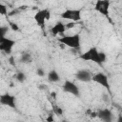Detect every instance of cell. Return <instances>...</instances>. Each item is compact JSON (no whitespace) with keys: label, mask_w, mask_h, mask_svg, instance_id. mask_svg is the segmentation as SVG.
<instances>
[{"label":"cell","mask_w":122,"mask_h":122,"mask_svg":"<svg viewBox=\"0 0 122 122\" xmlns=\"http://www.w3.org/2000/svg\"><path fill=\"white\" fill-rule=\"evenodd\" d=\"M80 58L85 61H92L97 64H102L106 61V54L104 52L98 51L97 48L92 47L89 49L86 52L82 53L80 55Z\"/></svg>","instance_id":"6da1fadb"},{"label":"cell","mask_w":122,"mask_h":122,"mask_svg":"<svg viewBox=\"0 0 122 122\" xmlns=\"http://www.w3.org/2000/svg\"><path fill=\"white\" fill-rule=\"evenodd\" d=\"M59 42L65 46H68L71 49H79L80 48V35L79 34H73V35H68L63 36L58 39Z\"/></svg>","instance_id":"7a4b0ae2"},{"label":"cell","mask_w":122,"mask_h":122,"mask_svg":"<svg viewBox=\"0 0 122 122\" xmlns=\"http://www.w3.org/2000/svg\"><path fill=\"white\" fill-rule=\"evenodd\" d=\"M50 16H51V12L49 10H38L35 15H34V20L35 22L37 23V25L41 28H44L45 27V22L46 20H49L50 19Z\"/></svg>","instance_id":"3957f363"},{"label":"cell","mask_w":122,"mask_h":122,"mask_svg":"<svg viewBox=\"0 0 122 122\" xmlns=\"http://www.w3.org/2000/svg\"><path fill=\"white\" fill-rule=\"evenodd\" d=\"M61 17L63 19H67V20H71L72 22H77L81 19V11L80 10H66L64 12H62Z\"/></svg>","instance_id":"277c9868"},{"label":"cell","mask_w":122,"mask_h":122,"mask_svg":"<svg viewBox=\"0 0 122 122\" xmlns=\"http://www.w3.org/2000/svg\"><path fill=\"white\" fill-rule=\"evenodd\" d=\"M15 45V41L7 37H1L0 38V50L6 53H10Z\"/></svg>","instance_id":"5b68a950"},{"label":"cell","mask_w":122,"mask_h":122,"mask_svg":"<svg viewBox=\"0 0 122 122\" xmlns=\"http://www.w3.org/2000/svg\"><path fill=\"white\" fill-rule=\"evenodd\" d=\"M63 90H64V92L71 93L74 96L78 97L80 95V92H79L78 87L71 81H65V83L63 85Z\"/></svg>","instance_id":"8992f818"},{"label":"cell","mask_w":122,"mask_h":122,"mask_svg":"<svg viewBox=\"0 0 122 122\" xmlns=\"http://www.w3.org/2000/svg\"><path fill=\"white\" fill-rule=\"evenodd\" d=\"M0 102L2 105L8 106L10 108H15L16 107V99L15 96L9 94V93H5L2 94L0 97Z\"/></svg>","instance_id":"52a82bcc"},{"label":"cell","mask_w":122,"mask_h":122,"mask_svg":"<svg viewBox=\"0 0 122 122\" xmlns=\"http://www.w3.org/2000/svg\"><path fill=\"white\" fill-rule=\"evenodd\" d=\"M92 80L98 84H100L101 86H103L104 88H106L107 90H110V84H109V80L108 77L105 73L103 72H98L95 75L92 76Z\"/></svg>","instance_id":"ba28073f"},{"label":"cell","mask_w":122,"mask_h":122,"mask_svg":"<svg viewBox=\"0 0 122 122\" xmlns=\"http://www.w3.org/2000/svg\"><path fill=\"white\" fill-rule=\"evenodd\" d=\"M109 5H110V2L109 1H97L96 4H95V10L102 13L103 15L105 16H108L109 14Z\"/></svg>","instance_id":"9c48e42d"},{"label":"cell","mask_w":122,"mask_h":122,"mask_svg":"<svg viewBox=\"0 0 122 122\" xmlns=\"http://www.w3.org/2000/svg\"><path fill=\"white\" fill-rule=\"evenodd\" d=\"M97 117L103 122H112V112L109 109H101L97 112Z\"/></svg>","instance_id":"30bf717a"},{"label":"cell","mask_w":122,"mask_h":122,"mask_svg":"<svg viewBox=\"0 0 122 122\" xmlns=\"http://www.w3.org/2000/svg\"><path fill=\"white\" fill-rule=\"evenodd\" d=\"M75 76H76V79L81 82H90L91 80H92V73L87 70H79L76 72Z\"/></svg>","instance_id":"8fae6325"},{"label":"cell","mask_w":122,"mask_h":122,"mask_svg":"<svg viewBox=\"0 0 122 122\" xmlns=\"http://www.w3.org/2000/svg\"><path fill=\"white\" fill-rule=\"evenodd\" d=\"M66 30V25H64L63 23L61 22H57L51 29V31L53 35H57V34H62L64 33Z\"/></svg>","instance_id":"7c38bea8"},{"label":"cell","mask_w":122,"mask_h":122,"mask_svg":"<svg viewBox=\"0 0 122 122\" xmlns=\"http://www.w3.org/2000/svg\"><path fill=\"white\" fill-rule=\"evenodd\" d=\"M48 80L51 83H55V82H58L60 80V76L58 74V72L54 70H51L49 73H48Z\"/></svg>","instance_id":"4fadbf2b"},{"label":"cell","mask_w":122,"mask_h":122,"mask_svg":"<svg viewBox=\"0 0 122 122\" xmlns=\"http://www.w3.org/2000/svg\"><path fill=\"white\" fill-rule=\"evenodd\" d=\"M32 60L31 58V55L28 52H23L22 55H21V58H20V61L22 63H25V64H28V63H30Z\"/></svg>","instance_id":"5bb4252c"},{"label":"cell","mask_w":122,"mask_h":122,"mask_svg":"<svg viewBox=\"0 0 122 122\" xmlns=\"http://www.w3.org/2000/svg\"><path fill=\"white\" fill-rule=\"evenodd\" d=\"M15 78H16V80H17L18 82H20V83H23V82H25V81H26V79H27V76H26V74H25L24 72H22V71H19V72H17V73H16V75H15Z\"/></svg>","instance_id":"9a60e30c"},{"label":"cell","mask_w":122,"mask_h":122,"mask_svg":"<svg viewBox=\"0 0 122 122\" xmlns=\"http://www.w3.org/2000/svg\"><path fill=\"white\" fill-rule=\"evenodd\" d=\"M52 111H53L54 114H56V115H62L63 114V110L56 105L52 106Z\"/></svg>","instance_id":"2e32d148"},{"label":"cell","mask_w":122,"mask_h":122,"mask_svg":"<svg viewBox=\"0 0 122 122\" xmlns=\"http://www.w3.org/2000/svg\"><path fill=\"white\" fill-rule=\"evenodd\" d=\"M8 30H9V28H8V27H6V26H3V27H1V28H0L1 37H5V34H6V32L8 31Z\"/></svg>","instance_id":"e0dca14e"},{"label":"cell","mask_w":122,"mask_h":122,"mask_svg":"<svg viewBox=\"0 0 122 122\" xmlns=\"http://www.w3.org/2000/svg\"><path fill=\"white\" fill-rule=\"evenodd\" d=\"M0 13H1L2 15H6V14L8 13L6 6H4V5H2V4H0Z\"/></svg>","instance_id":"ac0fdd59"},{"label":"cell","mask_w":122,"mask_h":122,"mask_svg":"<svg viewBox=\"0 0 122 122\" xmlns=\"http://www.w3.org/2000/svg\"><path fill=\"white\" fill-rule=\"evenodd\" d=\"M10 27L11 28V30H15V31H18L20 29H19V27L17 26V24H15V23H13V22H10Z\"/></svg>","instance_id":"d6986e66"},{"label":"cell","mask_w":122,"mask_h":122,"mask_svg":"<svg viewBox=\"0 0 122 122\" xmlns=\"http://www.w3.org/2000/svg\"><path fill=\"white\" fill-rule=\"evenodd\" d=\"M36 74H37L38 76H44V75H45V71H44L41 68H38V69L36 70Z\"/></svg>","instance_id":"ffe728a7"},{"label":"cell","mask_w":122,"mask_h":122,"mask_svg":"<svg viewBox=\"0 0 122 122\" xmlns=\"http://www.w3.org/2000/svg\"><path fill=\"white\" fill-rule=\"evenodd\" d=\"M47 122H54V118H53V114H49L48 117L46 118Z\"/></svg>","instance_id":"44dd1931"},{"label":"cell","mask_w":122,"mask_h":122,"mask_svg":"<svg viewBox=\"0 0 122 122\" xmlns=\"http://www.w3.org/2000/svg\"><path fill=\"white\" fill-rule=\"evenodd\" d=\"M73 27H74V23H73V22L68 23V24L66 25V29H71V28H73Z\"/></svg>","instance_id":"7402d4cb"},{"label":"cell","mask_w":122,"mask_h":122,"mask_svg":"<svg viewBox=\"0 0 122 122\" xmlns=\"http://www.w3.org/2000/svg\"><path fill=\"white\" fill-rule=\"evenodd\" d=\"M117 122H122V114H119L117 117Z\"/></svg>","instance_id":"603a6c76"},{"label":"cell","mask_w":122,"mask_h":122,"mask_svg":"<svg viewBox=\"0 0 122 122\" xmlns=\"http://www.w3.org/2000/svg\"><path fill=\"white\" fill-rule=\"evenodd\" d=\"M10 64L14 65V62H13V57H10Z\"/></svg>","instance_id":"cb8c5ba5"},{"label":"cell","mask_w":122,"mask_h":122,"mask_svg":"<svg viewBox=\"0 0 122 122\" xmlns=\"http://www.w3.org/2000/svg\"><path fill=\"white\" fill-rule=\"evenodd\" d=\"M61 122H68V121H66V120H63V121H61Z\"/></svg>","instance_id":"d4e9b609"}]
</instances>
